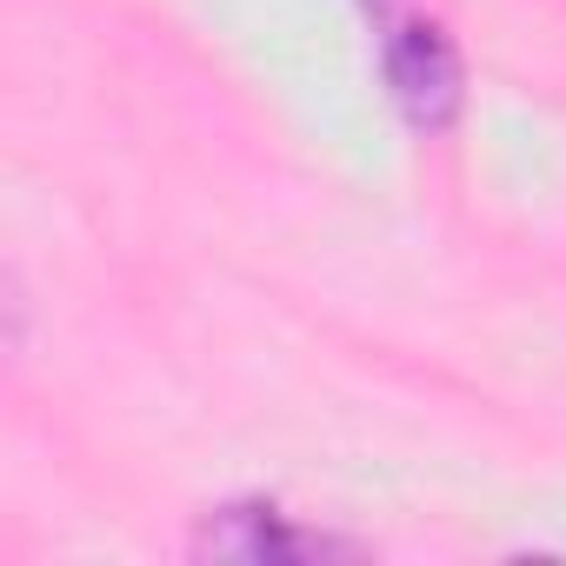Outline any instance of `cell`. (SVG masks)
<instances>
[{"label": "cell", "mask_w": 566, "mask_h": 566, "mask_svg": "<svg viewBox=\"0 0 566 566\" xmlns=\"http://www.w3.org/2000/svg\"><path fill=\"white\" fill-rule=\"evenodd\" d=\"M193 553L240 559V566H294V559H327V553H354V546L294 526L287 513L266 506V500H247V506H220V513H207L200 533H193Z\"/></svg>", "instance_id": "7a4b0ae2"}, {"label": "cell", "mask_w": 566, "mask_h": 566, "mask_svg": "<svg viewBox=\"0 0 566 566\" xmlns=\"http://www.w3.org/2000/svg\"><path fill=\"white\" fill-rule=\"evenodd\" d=\"M374 28H380V74H387V94L407 114V127L447 134L453 114H460V54H453V41L433 21L407 14V8L374 21Z\"/></svg>", "instance_id": "6da1fadb"}]
</instances>
